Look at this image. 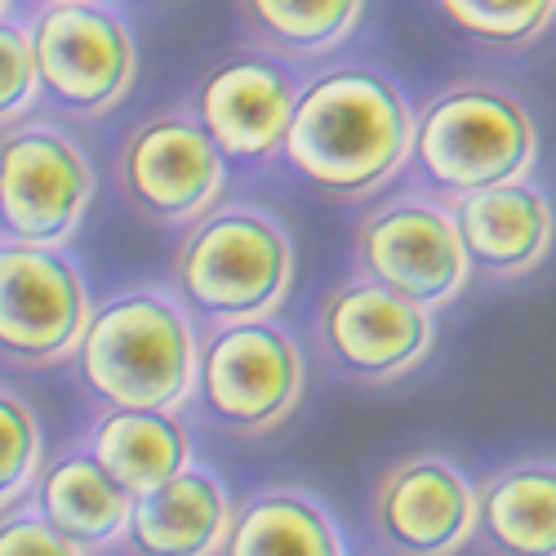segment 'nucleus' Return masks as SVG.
<instances>
[{"label": "nucleus", "mask_w": 556, "mask_h": 556, "mask_svg": "<svg viewBox=\"0 0 556 556\" xmlns=\"http://www.w3.org/2000/svg\"><path fill=\"white\" fill-rule=\"evenodd\" d=\"M414 112L383 67L339 63L299 85L286 165L330 197H365L409 161Z\"/></svg>", "instance_id": "f257e3e1"}, {"label": "nucleus", "mask_w": 556, "mask_h": 556, "mask_svg": "<svg viewBox=\"0 0 556 556\" xmlns=\"http://www.w3.org/2000/svg\"><path fill=\"white\" fill-rule=\"evenodd\" d=\"M539 134L517 94L490 80H458L432 94L414 116L409 156L445 197H468L507 178H526Z\"/></svg>", "instance_id": "f03ea898"}, {"label": "nucleus", "mask_w": 556, "mask_h": 556, "mask_svg": "<svg viewBox=\"0 0 556 556\" xmlns=\"http://www.w3.org/2000/svg\"><path fill=\"white\" fill-rule=\"evenodd\" d=\"M80 379L103 405L116 409H169L188 396L197 348L182 312L161 294H121L89 312L76 343Z\"/></svg>", "instance_id": "7ed1b4c3"}, {"label": "nucleus", "mask_w": 556, "mask_h": 556, "mask_svg": "<svg viewBox=\"0 0 556 556\" xmlns=\"http://www.w3.org/2000/svg\"><path fill=\"white\" fill-rule=\"evenodd\" d=\"M40 99L67 116H103L134 85L138 45L112 0H63L27 14Z\"/></svg>", "instance_id": "20e7f679"}, {"label": "nucleus", "mask_w": 556, "mask_h": 556, "mask_svg": "<svg viewBox=\"0 0 556 556\" xmlns=\"http://www.w3.org/2000/svg\"><path fill=\"white\" fill-rule=\"evenodd\" d=\"M174 276L182 299L205 316L254 320L281 303L294 276V254L286 231L267 214L223 210L192 227V237L178 250Z\"/></svg>", "instance_id": "39448f33"}, {"label": "nucleus", "mask_w": 556, "mask_h": 556, "mask_svg": "<svg viewBox=\"0 0 556 556\" xmlns=\"http://www.w3.org/2000/svg\"><path fill=\"white\" fill-rule=\"evenodd\" d=\"M94 201V169L80 143L50 121L0 129V241L67 245Z\"/></svg>", "instance_id": "423d86ee"}, {"label": "nucleus", "mask_w": 556, "mask_h": 556, "mask_svg": "<svg viewBox=\"0 0 556 556\" xmlns=\"http://www.w3.org/2000/svg\"><path fill=\"white\" fill-rule=\"evenodd\" d=\"M89 326V294L59 245L0 241V352L50 365L76 352Z\"/></svg>", "instance_id": "0eeeda50"}, {"label": "nucleus", "mask_w": 556, "mask_h": 556, "mask_svg": "<svg viewBox=\"0 0 556 556\" xmlns=\"http://www.w3.org/2000/svg\"><path fill=\"white\" fill-rule=\"evenodd\" d=\"M116 169L138 214L156 223H192L223 192L227 156L214 148L197 112H161L125 138Z\"/></svg>", "instance_id": "6e6552de"}, {"label": "nucleus", "mask_w": 556, "mask_h": 556, "mask_svg": "<svg viewBox=\"0 0 556 556\" xmlns=\"http://www.w3.org/2000/svg\"><path fill=\"white\" fill-rule=\"evenodd\" d=\"M356 250L369 281H379L424 307L450 303L472 271L454 214L428 201H401L369 214L356 237Z\"/></svg>", "instance_id": "1a4fd4ad"}, {"label": "nucleus", "mask_w": 556, "mask_h": 556, "mask_svg": "<svg viewBox=\"0 0 556 556\" xmlns=\"http://www.w3.org/2000/svg\"><path fill=\"white\" fill-rule=\"evenodd\" d=\"M299 85L276 54H237L214 63L197 85V121L227 161L281 152Z\"/></svg>", "instance_id": "9d476101"}, {"label": "nucleus", "mask_w": 556, "mask_h": 556, "mask_svg": "<svg viewBox=\"0 0 556 556\" xmlns=\"http://www.w3.org/2000/svg\"><path fill=\"white\" fill-rule=\"evenodd\" d=\"M299 396V352L294 343L263 326L237 320L205 352V401L227 424H267L286 414Z\"/></svg>", "instance_id": "9b49d317"}, {"label": "nucleus", "mask_w": 556, "mask_h": 556, "mask_svg": "<svg viewBox=\"0 0 556 556\" xmlns=\"http://www.w3.org/2000/svg\"><path fill=\"white\" fill-rule=\"evenodd\" d=\"M432 339L428 307L379 281H356L326 307V343L356 375H396Z\"/></svg>", "instance_id": "f8f14e48"}, {"label": "nucleus", "mask_w": 556, "mask_h": 556, "mask_svg": "<svg viewBox=\"0 0 556 556\" xmlns=\"http://www.w3.org/2000/svg\"><path fill=\"white\" fill-rule=\"evenodd\" d=\"M454 227L468 250V263L494 276L534 271L556 237V218L547 197L526 178H507L494 188L468 192L454 201Z\"/></svg>", "instance_id": "ddd939ff"}, {"label": "nucleus", "mask_w": 556, "mask_h": 556, "mask_svg": "<svg viewBox=\"0 0 556 556\" xmlns=\"http://www.w3.org/2000/svg\"><path fill=\"white\" fill-rule=\"evenodd\" d=\"M383 530L409 556H445L477 526V498L450 468H405L383 490Z\"/></svg>", "instance_id": "4468645a"}, {"label": "nucleus", "mask_w": 556, "mask_h": 556, "mask_svg": "<svg viewBox=\"0 0 556 556\" xmlns=\"http://www.w3.org/2000/svg\"><path fill=\"white\" fill-rule=\"evenodd\" d=\"M129 534L143 556H210L227 534V503L210 477L174 472L134 494Z\"/></svg>", "instance_id": "2eb2a0df"}, {"label": "nucleus", "mask_w": 556, "mask_h": 556, "mask_svg": "<svg viewBox=\"0 0 556 556\" xmlns=\"http://www.w3.org/2000/svg\"><path fill=\"white\" fill-rule=\"evenodd\" d=\"M129 507L134 494L121 490L89 454L63 458L40 481V517L76 547H103L129 530Z\"/></svg>", "instance_id": "dca6fc26"}, {"label": "nucleus", "mask_w": 556, "mask_h": 556, "mask_svg": "<svg viewBox=\"0 0 556 556\" xmlns=\"http://www.w3.org/2000/svg\"><path fill=\"white\" fill-rule=\"evenodd\" d=\"M245 36L276 59H326L356 31L365 0H231Z\"/></svg>", "instance_id": "f3484780"}, {"label": "nucleus", "mask_w": 556, "mask_h": 556, "mask_svg": "<svg viewBox=\"0 0 556 556\" xmlns=\"http://www.w3.org/2000/svg\"><path fill=\"white\" fill-rule=\"evenodd\" d=\"M89 458H94L121 490L148 494L152 485L182 472L188 441H182L178 424L165 419L161 409H116L99 424Z\"/></svg>", "instance_id": "a211bd4d"}, {"label": "nucleus", "mask_w": 556, "mask_h": 556, "mask_svg": "<svg viewBox=\"0 0 556 556\" xmlns=\"http://www.w3.org/2000/svg\"><path fill=\"white\" fill-rule=\"evenodd\" d=\"M485 526L507 556H556V472H513L485 494Z\"/></svg>", "instance_id": "6ab92c4d"}, {"label": "nucleus", "mask_w": 556, "mask_h": 556, "mask_svg": "<svg viewBox=\"0 0 556 556\" xmlns=\"http://www.w3.org/2000/svg\"><path fill=\"white\" fill-rule=\"evenodd\" d=\"M227 556H343V552L330 526L312 507L290 498H267V503H254L237 521Z\"/></svg>", "instance_id": "aec40b11"}, {"label": "nucleus", "mask_w": 556, "mask_h": 556, "mask_svg": "<svg viewBox=\"0 0 556 556\" xmlns=\"http://www.w3.org/2000/svg\"><path fill=\"white\" fill-rule=\"evenodd\" d=\"M428 5L458 36L485 50H530L556 23V0H428Z\"/></svg>", "instance_id": "412c9836"}, {"label": "nucleus", "mask_w": 556, "mask_h": 556, "mask_svg": "<svg viewBox=\"0 0 556 556\" xmlns=\"http://www.w3.org/2000/svg\"><path fill=\"white\" fill-rule=\"evenodd\" d=\"M36 99H40V80H36L27 18L10 10L0 14V129L23 121L36 108Z\"/></svg>", "instance_id": "4be33fe9"}, {"label": "nucleus", "mask_w": 556, "mask_h": 556, "mask_svg": "<svg viewBox=\"0 0 556 556\" xmlns=\"http://www.w3.org/2000/svg\"><path fill=\"white\" fill-rule=\"evenodd\" d=\"M40 463V432L23 401L0 392V507L14 503Z\"/></svg>", "instance_id": "5701e85b"}, {"label": "nucleus", "mask_w": 556, "mask_h": 556, "mask_svg": "<svg viewBox=\"0 0 556 556\" xmlns=\"http://www.w3.org/2000/svg\"><path fill=\"white\" fill-rule=\"evenodd\" d=\"M0 556H80L45 517H5L0 521Z\"/></svg>", "instance_id": "b1692460"}, {"label": "nucleus", "mask_w": 556, "mask_h": 556, "mask_svg": "<svg viewBox=\"0 0 556 556\" xmlns=\"http://www.w3.org/2000/svg\"><path fill=\"white\" fill-rule=\"evenodd\" d=\"M14 5H23V14H31V10H45V5H63V0H14Z\"/></svg>", "instance_id": "393cba45"}, {"label": "nucleus", "mask_w": 556, "mask_h": 556, "mask_svg": "<svg viewBox=\"0 0 556 556\" xmlns=\"http://www.w3.org/2000/svg\"><path fill=\"white\" fill-rule=\"evenodd\" d=\"M14 10V0H0V14H10Z\"/></svg>", "instance_id": "a878e982"}]
</instances>
